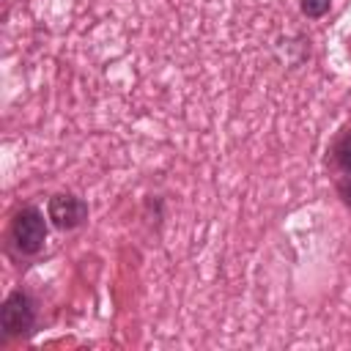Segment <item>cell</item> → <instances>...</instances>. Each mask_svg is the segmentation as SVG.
Returning a JSON list of instances; mask_svg holds the SVG:
<instances>
[{
	"instance_id": "obj_1",
	"label": "cell",
	"mask_w": 351,
	"mask_h": 351,
	"mask_svg": "<svg viewBox=\"0 0 351 351\" xmlns=\"http://www.w3.org/2000/svg\"><path fill=\"white\" fill-rule=\"evenodd\" d=\"M47 219L36 206H22L8 222V250L16 255H38L47 244Z\"/></svg>"
},
{
	"instance_id": "obj_2",
	"label": "cell",
	"mask_w": 351,
	"mask_h": 351,
	"mask_svg": "<svg viewBox=\"0 0 351 351\" xmlns=\"http://www.w3.org/2000/svg\"><path fill=\"white\" fill-rule=\"evenodd\" d=\"M38 324V304L25 288H14L0 304L3 337H30Z\"/></svg>"
},
{
	"instance_id": "obj_3",
	"label": "cell",
	"mask_w": 351,
	"mask_h": 351,
	"mask_svg": "<svg viewBox=\"0 0 351 351\" xmlns=\"http://www.w3.org/2000/svg\"><path fill=\"white\" fill-rule=\"evenodd\" d=\"M47 219L58 230H77L88 222V203L74 192H55L47 200Z\"/></svg>"
},
{
	"instance_id": "obj_4",
	"label": "cell",
	"mask_w": 351,
	"mask_h": 351,
	"mask_svg": "<svg viewBox=\"0 0 351 351\" xmlns=\"http://www.w3.org/2000/svg\"><path fill=\"white\" fill-rule=\"evenodd\" d=\"M329 162L340 176L351 173V129H343L335 137V143L329 145Z\"/></svg>"
},
{
	"instance_id": "obj_5",
	"label": "cell",
	"mask_w": 351,
	"mask_h": 351,
	"mask_svg": "<svg viewBox=\"0 0 351 351\" xmlns=\"http://www.w3.org/2000/svg\"><path fill=\"white\" fill-rule=\"evenodd\" d=\"M329 8H332V0H299V11L307 19H321L329 14Z\"/></svg>"
},
{
	"instance_id": "obj_6",
	"label": "cell",
	"mask_w": 351,
	"mask_h": 351,
	"mask_svg": "<svg viewBox=\"0 0 351 351\" xmlns=\"http://www.w3.org/2000/svg\"><path fill=\"white\" fill-rule=\"evenodd\" d=\"M335 195L340 197V203H343L346 208H351V173L337 176V181H335Z\"/></svg>"
}]
</instances>
